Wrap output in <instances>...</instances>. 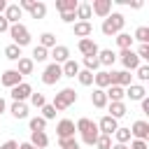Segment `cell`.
<instances>
[{"label":"cell","mask_w":149,"mask_h":149,"mask_svg":"<svg viewBox=\"0 0 149 149\" xmlns=\"http://www.w3.org/2000/svg\"><path fill=\"white\" fill-rule=\"evenodd\" d=\"M123 26H126V19H123V14H119V12H112L107 19H102V26H100V30H102V35L112 37V35H119V33H123Z\"/></svg>","instance_id":"1"},{"label":"cell","mask_w":149,"mask_h":149,"mask_svg":"<svg viewBox=\"0 0 149 149\" xmlns=\"http://www.w3.org/2000/svg\"><path fill=\"white\" fill-rule=\"evenodd\" d=\"M74 102H77V91H74V88H63L61 93L54 95L51 107H54L56 112H63V109H68V107L74 105Z\"/></svg>","instance_id":"2"},{"label":"cell","mask_w":149,"mask_h":149,"mask_svg":"<svg viewBox=\"0 0 149 149\" xmlns=\"http://www.w3.org/2000/svg\"><path fill=\"white\" fill-rule=\"evenodd\" d=\"M9 37H12V44H16V47H26V44H30V30L19 21V23H14V26H9Z\"/></svg>","instance_id":"3"},{"label":"cell","mask_w":149,"mask_h":149,"mask_svg":"<svg viewBox=\"0 0 149 149\" xmlns=\"http://www.w3.org/2000/svg\"><path fill=\"white\" fill-rule=\"evenodd\" d=\"M61 77H63L61 65H58V63H49V65L44 68V72H42V84L54 86V84H58V81H61Z\"/></svg>","instance_id":"4"},{"label":"cell","mask_w":149,"mask_h":149,"mask_svg":"<svg viewBox=\"0 0 149 149\" xmlns=\"http://www.w3.org/2000/svg\"><path fill=\"white\" fill-rule=\"evenodd\" d=\"M121 63H123L126 72H130V70H137V68L142 65V61L137 58V54H135L133 49H121Z\"/></svg>","instance_id":"5"},{"label":"cell","mask_w":149,"mask_h":149,"mask_svg":"<svg viewBox=\"0 0 149 149\" xmlns=\"http://www.w3.org/2000/svg\"><path fill=\"white\" fill-rule=\"evenodd\" d=\"M133 84V74L130 72H126V70H119V72H109V86H121V88H126V86H130Z\"/></svg>","instance_id":"6"},{"label":"cell","mask_w":149,"mask_h":149,"mask_svg":"<svg viewBox=\"0 0 149 149\" xmlns=\"http://www.w3.org/2000/svg\"><path fill=\"white\" fill-rule=\"evenodd\" d=\"M9 91H12L9 95H12L14 102H26V100L30 98V93H33V86H30L28 81H21L19 86H14V88H9Z\"/></svg>","instance_id":"7"},{"label":"cell","mask_w":149,"mask_h":149,"mask_svg":"<svg viewBox=\"0 0 149 149\" xmlns=\"http://www.w3.org/2000/svg\"><path fill=\"white\" fill-rule=\"evenodd\" d=\"M95 126H98L100 135H109V137H112V135H114V130L119 128V121H116V119H112L109 114H105V116H102V119H100Z\"/></svg>","instance_id":"8"},{"label":"cell","mask_w":149,"mask_h":149,"mask_svg":"<svg viewBox=\"0 0 149 149\" xmlns=\"http://www.w3.org/2000/svg\"><path fill=\"white\" fill-rule=\"evenodd\" d=\"M56 135H58V140L74 137V121L72 119H61L58 126H56Z\"/></svg>","instance_id":"9"},{"label":"cell","mask_w":149,"mask_h":149,"mask_svg":"<svg viewBox=\"0 0 149 149\" xmlns=\"http://www.w3.org/2000/svg\"><path fill=\"white\" fill-rule=\"evenodd\" d=\"M128 130H130V137H135V140H144L147 142V137H149V123L144 119H137Z\"/></svg>","instance_id":"10"},{"label":"cell","mask_w":149,"mask_h":149,"mask_svg":"<svg viewBox=\"0 0 149 149\" xmlns=\"http://www.w3.org/2000/svg\"><path fill=\"white\" fill-rule=\"evenodd\" d=\"M91 12H93L95 16H100V19H107V16L112 14V0H93Z\"/></svg>","instance_id":"11"},{"label":"cell","mask_w":149,"mask_h":149,"mask_svg":"<svg viewBox=\"0 0 149 149\" xmlns=\"http://www.w3.org/2000/svg\"><path fill=\"white\" fill-rule=\"evenodd\" d=\"M21 81H23V77H21L16 70H5V72H2V77H0V84H2V86H7V88L19 86Z\"/></svg>","instance_id":"12"},{"label":"cell","mask_w":149,"mask_h":149,"mask_svg":"<svg viewBox=\"0 0 149 149\" xmlns=\"http://www.w3.org/2000/svg\"><path fill=\"white\" fill-rule=\"evenodd\" d=\"M49 56L54 58V63H58V65H63L65 61H70V49L65 47V44H56L51 51H49Z\"/></svg>","instance_id":"13"},{"label":"cell","mask_w":149,"mask_h":149,"mask_svg":"<svg viewBox=\"0 0 149 149\" xmlns=\"http://www.w3.org/2000/svg\"><path fill=\"white\" fill-rule=\"evenodd\" d=\"M72 33H74V37L84 40V37H88L93 33V26H91V21H74L72 23Z\"/></svg>","instance_id":"14"},{"label":"cell","mask_w":149,"mask_h":149,"mask_svg":"<svg viewBox=\"0 0 149 149\" xmlns=\"http://www.w3.org/2000/svg\"><path fill=\"white\" fill-rule=\"evenodd\" d=\"M77 49L81 51V56H98V44L91 37H84L77 42Z\"/></svg>","instance_id":"15"},{"label":"cell","mask_w":149,"mask_h":149,"mask_svg":"<svg viewBox=\"0 0 149 149\" xmlns=\"http://www.w3.org/2000/svg\"><path fill=\"white\" fill-rule=\"evenodd\" d=\"M126 98H130V100H142V98H147V88H144V84H130V86H126Z\"/></svg>","instance_id":"16"},{"label":"cell","mask_w":149,"mask_h":149,"mask_svg":"<svg viewBox=\"0 0 149 149\" xmlns=\"http://www.w3.org/2000/svg\"><path fill=\"white\" fill-rule=\"evenodd\" d=\"M14 70H16L21 77H23V74H33V70H35V63H33L28 56H21V58L16 61V68H14Z\"/></svg>","instance_id":"17"},{"label":"cell","mask_w":149,"mask_h":149,"mask_svg":"<svg viewBox=\"0 0 149 149\" xmlns=\"http://www.w3.org/2000/svg\"><path fill=\"white\" fill-rule=\"evenodd\" d=\"M105 95H107L109 102H123L126 88H121V86H107V88H105Z\"/></svg>","instance_id":"18"},{"label":"cell","mask_w":149,"mask_h":149,"mask_svg":"<svg viewBox=\"0 0 149 149\" xmlns=\"http://www.w3.org/2000/svg\"><path fill=\"white\" fill-rule=\"evenodd\" d=\"M7 21H9V26H14V23H19V19L23 16V12H21V7L19 5H7V9H5V14H2Z\"/></svg>","instance_id":"19"},{"label":"cell","mask_w":149,"mask_h":149,"mask_svg":"<svg viewBox=\"0 0 149 149\" xmlns=\"http://www.w3.org/2000/svg\"><path fill=\"white\" fill-rule=\"evenodd\" d=\"M114 61H116V54H114L112 49H98V63H100L102 68L114 65Z\"/></svg>","instance_id":"20"},{"label":"cell","mask_w":149,"mask_h":149,"mask_svg":"<svg viewBox=\"0 0 149 149\" xmlns=\"http://www.w3.org/2000/svg\"><path fill=\"white\" fill-rule=\"evenodd\" d=\"M107 102H109V100H107L105 91H102V88H93V93H91V105L98 107V109H105Z\"/></svg>","instance_id":"21"},{"label":"cell","mask_w":149,"mask_h":149,"mask_svg":"<svg viewBox=\"0 0 149 149\" xmlns=\"http://www.w3.org/2000/svg\"><path fill=\"white\" fill-rule=\"evenodd\" d=\"M107 109H109V116L112 119H121V116H126L128 114V107H126V102H107Z\"/></svg>","instance_id":"22"},{"label":"cell","mask_w":149,"mask_h":149,"mask_svg":"<svg viewBox=\"0 0 149 149\" xmlns=\"http://www.w3.org/2000/svg\"><path fill=\"white\" fill-rule=\"evenodd\" d=\"M35 149H44L47 144H49V135H47V130H42V133H30V140H28Z\"/></svg>","instance_id":"23"},{"label":"cell","mask_w":149,"mask_h":149,"mask_svg":"<svg viewBox=\"0 0 149 149\" xmlns=\"http://www.w3.org/2000/svg\"><path fill=\"white\" fill-rule=\"evenodd\" d=\"M61 70H63V77H77V72H79L81 68H79V63H77L74 58H70V61H65V63L61 65Z\"/></svg>","instance_id":"24"},{"label":"cell","mask_w":149,"mask_h":149,"mask_svg":"<svg viewBox=\"0 0 149 149\" xmlns=\"http://www.w3.org/2000/svg\"><path fill=\"white\" fill-rule=\"evenodd\" d=\"M93 84H95V88H107L109 86V72L107 70H98L95 74H93Z\"/></svg>","instance_id":"25"},{"label":"cell","mask_w":149,"mask_h":149,"mask_svg":"<svg viewBox=\"0 0 149 149\" xmlns=\"http://www.w3.org/2000/svg\"><path fill=\"white\" fill-rule=\"evenodd\" d=\"M9 112H12L14 119H28V105L26 102H12Z\"/></svg>","instance_id":"26"},{"label":"cell","mask_w":149,"mask_h":149,"mask_svg":"<svg viewBox=\"0 0 149 149\" xmlns=\"http://www.w3.org/2000/svg\"><path fill=\"white\" fill-rule=\"evenodd\" d=\"M91 5L88 2H79L77 5V12H74V16H77V21H88L91 19Z\"/></svg>","instance_id":"27"},{"label":"cell","mask_w":149,"mask_h":149,"mask_svg":"<svg viewBox=\"0 0 149 149\" xmlns=\"http://www.w3.org/2000/svg\"><path fill=\"white\" fill-rule=\"evenodd\" d=\"M98 135H100V130H98V126H93L91 130L81 133V142H84V144H88V147H95V142H98Z\"/></svg>","instance_id":"28"},{"label":"cell","mask_w":149,"mask_h":149,"mask_svg":"<svg viewBox=\"0 0 149 149\" xmlns=\"http://www.w3.org/2000/svg\"><path fill=\"white\" fill-rule=\"evenodd\" d=\"M133 40H137L140 44H149V26H137L133 33Z\"/></svg>","instance_id":"29"},{"label":"cell","mask_w":149,"mask_h":149,"mask_svg":"<svg viewBox=\"0 0 149 149\" xmlns=\"http://www.w3.org/2000/svg\"><path fill=\"white\" fill-rule=\"evenodd\" d=\"M28 126H30V133H42L47 128V121L42 116H30L28 119Z\"/></svg>","instance_id":"30"},{"label":"cell","mask_w":149,"mask_h":149,"mask_svg":"<svg viewBox=\"0 0 149 149\" xmlns=\"http://www.w3.org/2000/svg\"><path fill=\"white\" fill-rule=\"evenodd\" d=\"M77 0H56V9L58 12H77Z\"/></svg>","instance_id":"31"},{"label":"cell","mask_w":149,"mask_h":149,"mask_svg":"<svg viewBox=\"0 0 149 149\" xmlns=\"http://www.w3.org/2000/svg\"><path fill=\"white\" fill-rule=\"evenodd\" d=\"M40 47H44L47 51L54 49V47H56V35H54V33H42V35H40Z\"/></svg>","instance_id":"32"},{"label":"cell","mask_w":149,"mask_h":149,"mask_svg":"<svg viewBox=\"0 0 149 149\" xmlns=\"http://www.w3.org/2000/svg\"><path fill=\"white\" fill-rule=\"evenodd\" d=\"M23 54H21V47H16V44H7L5 47V58L7 61H19Z\"/></svg>","instance_id":"33"},{"label":"cell","mask_w":149,"mask_h":149,"mask_svg":"<svg viewBox=\"0 0 149 149\" xmlns=\"http://www.w3.org/2000/svg\"><path fill=\"white\" fill-rule=\"evenodd\" d=\"M114 140H116V144H128L133 137H130V130L128 128H116L114 130Z\"/></svg>","instance_id":"34"},{"label":"cell","mask_w":149,"mask_h":149,"mask_svg":"<svg viewBox=\"0 0 149 149\" xmlns=\"http://www.w3.org/2000/svg\"><path fill=\"white\" fill-rule=\"evenodd\" d=\"M116 47L119 49H133V37L128 33H119L116 35Z\"/></svg>","instance_id":"35"},{"label":"cell","mask_w":149,"mask_h":149,"mask_svg":"<svg viewBox=\"0 0 149 149\" xmlns=\"http://www.w3.org/2000/svg\"><path fill=\"white\" fill-rule=\"evenodd\" d=\"M47 58H49V51H47L44 47H40V44H37V47L33 49V56H30V61H33V63H42V61H47Z\"/></svg>","instance_id":"36"},{"label":"cell","mask_w":149,"mask_h":149,"mask_svg":"<svg viewBox=\"0 0 149 149\" xmlns=\"http://www.w3.org/2000/svg\"><path fill=\"white\" fill-rule=\"evenodd\" d=\"M95 126V121H91L88 116H81V119H77V123H74V130H79V133H86V130H91Z\"/></svg>","instance_id":"37"},{"label":"cell","mask_w":149,"mask_h":149,"mask_svg":"<svg viewBox=\"0 0 149 149\" xmlns=\"http://www.w3.org/2000/svg\"><path fill=\"white\" fill-rule=\"evenodd\" d=\"M98 68H100V63H98V56H84V70H88V72H98Z\"/></svg>","instance_id":"38"},{"label":"cell","mask_w":149,"mask_h":149,"mask_svg":"<svg viewBox=\"0 0 149 149\" xmlns=\"http://www.w3.org/2000/svg\"><path fill=\"white\" fill-rule=\"evenodd\" d=\"M77 81H79L81 86H91V84H93V72H88V70H79V72H77Z\"/></svg>","instance_id":"39"},{"label":"cell","mask_w":149,"mask_h":149,"mask_svg":"<svg viewBox=\"0 0 149 149\" xmlns=\"http://www.w3.org/2000/svg\"><path fill=\"white\" fill-rule=\"evenodd\" d=\"M30 16L33 19H44L47 16V5L44 2H35V7L30 9Z\"/></svg>","instance_id":"40"},{"label":"cell","mask_w":149,"mask_h":149,"mask_svg":"<svg viewBox=\"0 0 149 149\" xmlns=\"http://www.w3.org/2000/svg\"><path fill=\"white\" fill-rule=\"evenodd\" d=\"M28 100H30V105H33V107H40V109L47 105V98H44L42 93H35V91L30 93V98H28Z\"/></svg>","instance_id":"41"},{"label":"cell","mask_w":149,"mask_h":149,"mask_svg":"<svg viewBox=\"0 0 149 149\" xmlns=\"http://www.w3.org/2000/svg\"><path fill=\"white\" fill-rule=\"evenodd\" d=\"M58 147L61 149H79V142H77V137H68V140H58Z\"/></svg>","instance_id":"42"},{"label":"cell","mask_w":149,"mask_h":149,"mask_svg":"<svg viewBox=\"0 0 149 149\" xmlns=\"http://www.w3.org/2000/svg\"><path fill=\"white\" fill-rule=\"evenodd\" d=\"M95 147H98V149H112V137H109V135H98Z\"/></svg>","instance_id":"43"},{"label":"cell","mask_w":149,"mask_h":149,"mask_svg":"<svg viewBox=\"0 0 149 149\" xmlns=\"http://www.w3.org/2000/svg\"><path fill=\"white\" fill-rule=\"evenodd\" d=\"M40 116H42L44 121H51V119H56V109H54L51 105H44V107H42V114H40Z\"/></svg>","instance_id":"44"},{"label":"cell","mask_w":149,"mask_h":149,"mask_svg":"<svg viewBox=\"0 0 149 149\" xmlns=\"http://www.w3.org/2000/svg\"><path fill=\"white\" fill-rule=\"evenodd\" d=\"M135 54H137V58H140V61H149V44H140Z\"/></svg>","instance_id":"45"},{"label":"cell","mask_w":149,"mask_h":149,"mask_svg":"<svg viewBox=\"0 0 149 149\" xmlns=\"http://www.w3.org/2000/svg\"><path fill=\"white\" fill-rule=\"evenodd\" d=\"M135 74H137L140 81H147V79H149V65H140V68L135 70Z\"/></svg>","instance_id":"46"},{"label":"cell","mask_w":149,"mask_h":149,"mask_svg":"<svg viewBox=\"0 0 149 149\" xmlns=\"http://www.w3.org/2000/svg\"><path fill=\"white\" fill-rule=\"evenodd\" d=\"M61 21L63 23H74L77 16H74V12H61Z\"/></svg>","instance_id":"47"},{"label":"cell","mask_w":149,"mask_h":149,"mask_svg":"<svg viewBox=\"0 0 149 149\" xmlns=\"http://www.w3.org/2000/svg\"><path fill=\"white\" fill-rule=\"evenodd\" d=\"M35 2H37V0H21L19 7H21V12H30V9L35 7Z\"/></svg>","instance_id":"48"},{"label":"cell","mask_w":149,"mask_h":149,"mask_svg":"<svg viewBox=\"0 0 149 149\" xmlns=\"http://www.w3.org/2000/svg\"><path fill=\"white\" fill-rule=\"evenodd\" d=\"M128 149H149L144 140H130V147Z\"/></svg>","instance_id":"49"},{"label":"cell","mask_w":149,"mask_h":149,"mask_svg":"<svg viewBox=\"0 0 149 149\" xmlns=\"http://www.w3.org/2000/svg\"><path fill=\"white\" fill-rule=\"evenodd\" d=\"M0 149H19V142L16 140H7V142L0 144Z\"/></svg>","instance_id":"50"},{"label":"cell","mask_w":149,"mask_h":149,"mask_svg":"<svg viewBox=\"0 0 149 149\" xmlns=\"http://www.w3.org/2000/svg\"><path fill=\"white\" fill-rule=\"evenodd\" d=\"M7 30H9V21L0 14V33H7Z\"/></svg>","instance_id":"51"},{"label":"cell","mask_w":149,"mask_h":149,"mask_svg":"<svg viewBox=\"0 0 149 149\" xmlns=\"http://www.w3.org/2000/svg\"><path fill=\"white\" fill-rule=\"evenodd\" d=\"M140 107H142V114H149V98H142L140 100Z\"/></svg>","instance_id":"52"},{"label":"cell","mask_w":149,"mask_h":149,"mask_svg":"<svg viewBox=\"0 0 149 149\" xmlns=\"http://www.w3.org/2000/svg\"><path fill=\"white\" fill-rule=\"evenodd\" d=\"M126 5H130L133 9H140L142 7V0H126Z\"/></svg>","instance_id":"53"},{"label":"cell","mask_w":149,"mask_h":149,"mask_svg":"<svg viewBox=\"0 0 149 149\" xmlns=\"http://www.w3.org/2000/svg\"><path fill=\"white\" fill-rule=\"evenodd\" d=\"M5 112H7V102H5V100H2V98H0V116H2V114H5Z\"/></svg>","instance_id":"54"},{"label":"cell","mask_w":149,"mask_h":149,"mask_svg":"<svg viewBox=\"0 0 149 149\" xmlns=\"http://www.w3.org/2000/svg\"><path fill=\"white\" fill-rule=\"evenodd\" d=\"M7 5H9L7 0H0V14H5V9H7Z\"/></svg>","instance_id":"55"},{"label":"cell","mask_w":149,"mask_h":149,"mask_svg":"<svg viewBox=\"0 0 149 149\" xmlns=\"http://www.w3.org/2000/svg\"><path fill=\"white\" fill-rule=\"evenodd\" d=\"M19 149H35V147H33L30 142H21V144H19Z\"/></svg>","instance_id":"56"},{"label":"cell","mask_w":149,"mask_h":149,"mask_svg":"<svg viewBox=\"0 0 149 149\" xmlns=\"http://www.w3.org/2000/svg\"><path fill=\"white\" fill-rule=\"evenodd\" d=\"M112 149H128V144H116V142H114V144H112Z\"/></svg>","instance_id":"57"}]
</instances>
